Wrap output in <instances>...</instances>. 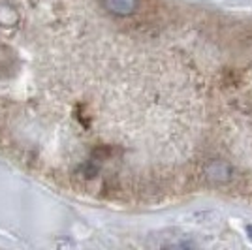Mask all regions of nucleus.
Masks as SVG:
<instances>
[{
	"instance_id": "20e7f679",
	"label": "nucleus",
	"mask_w": 252,
	"mask_h": 250,
	"mask_svg": "<svg viewBox=\"0 0 252 250\" xmlns=\"http://www.w3.org/2000/svg\"><path fill=\"white\" fill-rule=\"evenodd\" d=\"M247 231L251 233V239H252V226H247Z\"/></svg>"
},
{
	"instance_id": "f03ea898",
	"label": "nucleus",
	"mask_w": 252,
	"mask_h": 250,
	"mask_svg": "<svg viewBox=\"0 0 252 250\" xmlns=\"http://www.w3.org/2000/svg\"><path fill=\"white\" fill-rule=\"evenodd\" d=\"M104 4L111 13L126 17V15L136 13L137 6H139V0H104Z\"/></svg>"
},
{
	"instance_id": "f257e3e1",
	"label": "nucleus",
	"mask_w": 252,
	"mask_h": 250,
	"mask_svg": "<svg viewBox=\"0 0 252 250\" xmlns=\"http://www.w3.org/2000/svg\"><path fill=\"white\" fill-rule=\"evenodd\" d=\"M205 175L215 183H226L231 177V167L224 160H213L209 162V166L205 167Z\"/></svg>"
},
{
	"instance_id": "7ed1b4c3",
	"label": "nucleus",
	"mask_w": 252,
	"mask_h": 250,
	"mask_svg": "<svg viewBox=\"0 0 252 250\" xmlns=\"http://www.w3.org/2000/svg\"><path fill=\"white\" fill-rule=\"evenodd\" d=\"M19 23V13L11 8L10 4L0 0V25L4 27H15Z\"/></svg>"
}]
</instances>
